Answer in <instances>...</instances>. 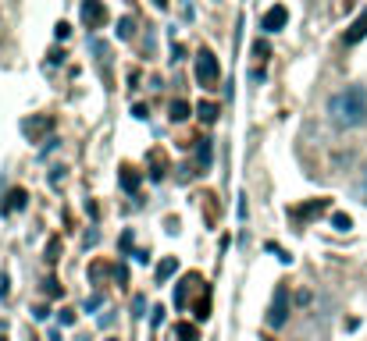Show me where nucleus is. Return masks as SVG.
<instances>
[{
    "label": "nucleus",
    "mask_w": 367,
    "mask_h": 341,
    "mask_svg": "<svg viewBox=\"0 0 367 341\" xmlns=\"http://www.w3.org/2000/svg\"><path fill=\"white\" fill-rule=\"evenodd\" d=\"M328 118L335 128H360L367 121V93L363 86H346L328 100Z\"/></svg>",
    "instance_id": "nucleus-1"
},
{
    "label": "nucleus",
    "mask_w": 367,
    "mask_h": 341,
    "mask_svg": "<svg viewBox=\"0 0 367 341\" xmlns=\"http://www.w3.org/2000/svg\"><path fill=\"white\" fill-rule=\"evenodd\" d=\"M218 79H221V68H218V57L211 53V50H200L196 53V82L203 86V89H214L218 86Z\"/></svg>",
    "instance_id": "nucleus-2"
},
{
    "label": "nucleus",
    "mask_w": 367,
    "mask_h": 341,
    "mask_svg": "<svg viewBox=\"0 0 367 341\" xmlns=\"http://www.w3.org/2000/svg\"><path fill=\"white\" fill-rule=\"evenodd\" d=\"M289 320V288L282 284V288L275 292V302H271V309H268V327H282Z\"/></svg>",
    "instance_id": "nucleus-3"
},
{
    "label": "nucleus",
    "mask_w": 367,
    "mask_h": 341,
    "mask_svg": "<svg viewBox=\"0 0 367 341\" xmlns=\"http://www.w3.org/2000/svg\"><path fill=\"white\" fill-rule=\"evenodd\" d=\"M82 22L89 29H100L103 22H108V8H103L100 0H86V4H82Z\"/></svg>",
    "instance_id": "nucleus-4"
},
{
    "label": "nucleus",
    "mask_w": 367,
    "mask_h": 341,
    "mask_svg": "<svg viewBox=\"0 0 367 341\" xmlns=\"http://www.w3.org/2000/svg\"><path fill=\"white\" fill-rule=\"evenodd\" d=\"M285 22H289V11L278 4V8H271V11L264 15V22H260V29H268V32H278Z\"/></svg>",
    "instance_id": "nucleus-5"
},
{
    "label": "nucleus",
    "mask_w": 367,
    "mask_h": 341,
    "mask_svg": "<svg viewBox=\"0 0 367 341\" xmlns=\"http://www.w3.org/2000/svg\"><path fill=\"white\" fill-rule=\"evenodd\" d=\"M363 36H367V11H363V15H360V18L353 22V29L346 32V43H360Z\"/></svg>",
    "instance_id": "nucleus-6"
},
{
    "label": "nucleus",
    "mask_w": 367,
    "mask_h": 341,
    "mask_svg": "<svg viewBox=\"0 0 367 341\" xmlns=\"http://www.w3.org/2000/svg\"><path fill=\"white\" fill-rule=\"evenodd\" d=\"M122 189L125 192H136L139 189V175H136L132 167H122Z\"/></svg>",
    "instance_id": "nucleus-7"
},
{
    "label": "nucleus",
    "mask_w": 367,
    "mask_h": 341,
    "mask_svg": "<svg viewBox=\"0 0 367 341\" xmlns=\"http://www.w3.org/2000/svg\"><path fill=\"white\" fill-rule=\"evenodd\" d=\"M196 114H200V121H207V125L218 121V107H214V103H200V107H196Z\"/></svg>",
    "instance_id": "nucleus-8"
},
{
    "label": "nucleus",
    "mask_w": 367,
    "mask_h": 341,
    "mask_svg": "<svg viewBox=\"0 0 367 341\" xmlns=\"http://www.w3.org/2000/svg\"><path fill=\"white\" fill-rule=\"evenodd\" d=\"M175 267H179V263H175V256L161 260V267H157V281H168V277L175 274Z\"/></svg>",
    "instance_id": "nucleus-9"
},
{
    "label": "nucleus",
    "mask_w": 367,
    "mask_h": 341,
    "mask_svg": "<svg viewBox=\"0 0 367 341\" xmlns=\"http://www.w3.org/2000/svg\"><path fill=\"white\" fill-rule=\"evenodd\" d=\"M186 118H189V107H186L182 100H175V103H172V121H186Z\"/></svg>",
    "instance_id": "nucleus-10"
},
{
    "label": "nucleus",
    "mask_w": 367,
    "mask_h": 341,
    "mask_svg": "<svg viewBox=\"0 0 367 341\" xmlns=\"http://www.w3.org/2000/svg\"><path fill=\"white\" fill-rule=\"evenodd\" d=\"M132 32H136V22H132V18H122V22H118V36H122V39H132Z\"/></svg>",
    "instance_id": "nucleus-11"
},
{
    "label": "nucleus",
    "mask_w": 367,
    "mask_h": 341,
    "mask_svg": "<svg viewBox=\"0 0 367 341\" xmlns=\"http://www.w3.org/2000/svg\"><path fill=\"white\" fill-rule=\"evenodd\" d=\"M179 341H196V327L193 323H182L179 327Z\"/></svg>",
    "instance_id": "nucleus-12"
},
{
    "label": "nucleus",
    "mask_w": 367,
    "mask_h": 341,
    "mask_svg": "<svg viewBox=\"0 0 367 341\" xmlns=\"http://www.w3.org/2000/svg\"><path fill=\"white\" fill-rule=\"evenodd\" d=\"M200 163H203V167L211 163V139H203V142H200Z\"/></svg>",
    "instance_id": "nucleus-13"
},
{
    "label": "nucleus",
    "mask_w": 367,
    "mask_h": 341,
    "mask_svg": "<svg viewBox=\"0 0 367 341\" xmlns=\"http://www.w3.org/2000/svg\"><path fill=\"white\" fill-rule=\"evenodd\" d=\"M11 206H15V210H22V206H25V192H22V189H15V192H11Z\"/></svg>",
    "instance_id": "nucleus-14"
},
{
    "label": "nucleus",
    "mask_w": 367,
    "mask_h": 341,
    "mask_svg": "<svg viewBox=\"0 0 367 341\" xmlns=\"http://www.w3.org/2000/svg\"><path fill=\"white\" fill-rule=\"evenodd\" d=\"M335 227H339V232H346V227H349V217H346V213H335Z\"/></svg>",
    "instance_id": "nucleus-15"
},
{
    "label": "nucleus",
    "mask_w": 367,
    "mask_h": 341,
    "mask_svg": "<svg viewBox=\"0 0 367 341\" xmlns=\"http://www.w3.org/2000/svg\"><path fill=\"white\" fill-rule=\"evenodd\" d=\"M100 306H103V299H100V295H93V299L86 302V309H89V313H93V309H100Z\"/></svg>",
    "instance_id": "nucleus-16"
},
{
    "label": "nucleus",
    "mask_w": 367,
    "mask_h": 341,
    "mask_svg": "<svg viewBox=\"0 0 367 341\" xmlns=\"http://www.w3.org/2000/svg\"><path fill=\"white\" fill-rule=\"evenodd\" d=\"M61 323H75V313L72 309H61Z\"/></svg>",
    "instance_id": "nucleus-17"
},
{
    "label": "nucleus",
    "mask_w": 367,
    "mask_h": 341,
    "mask_svg": "<svg viewBox=\"0 0 367 341\" xmlns=\"http://www.w3.org/2000/svg\"><path fill=\"white\" fill-rule=\"evenodd\" d=\"M363 196H367V167H363Z\"/></svg>",
    "instance_id": "nucleus-18"
},
{
    "label": "nucleus",
    "mask_w": 367,
    "mask_h": 341,
    "mask_svg": "<svg viewBox=\"0 0 367 341\" xmlns=\"http://www.w3.org/2000/svg\"><path fill=\"white\" fill-rule=\"evenodd\" d=\"M153 4H157V8H165V4H168V0H153Z\"/></svg>",
    "instance_id": "nucleus-19"
},
{
    "label": "nucleus",
    "mask_w": 367,
    "mask_h": 341,
    "mask_svg": "<svg viewBox=\"0 0 367 341\" xmlns=\"http://www.w3.org/2000/svg\"><path fill=\"white\" fill-rule=\"evenodd\" d=\"M260 341H271V337H260Z\"/></svg>",
    "instance_id": "nucleus-20"
},
{
    "label": "nucleus",
    "mask_w": 367,
    "mask_h": 341,
    "mask_svg": "<svg viewBox=\"0 0 367 341\" xmlns=\"http://www.w3.org/2000/svg\"><path fill=\"white\" fill-rule=\"evenodd\" d=\"M108 341H118V337H108Z\"/></svg>",
    "instance_id": "nucleus-21"
}]
</instances>
